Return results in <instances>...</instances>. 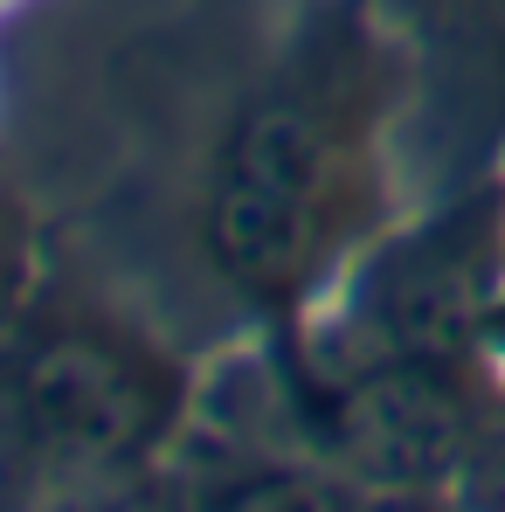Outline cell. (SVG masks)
<instances>
[{
	"instance_id": "cell-4",
	"label": "cell",
	"mask_w": 505,
	"mask_h": 512,
	"mask_svg": "<svg viewBox=\"0 0 505 512\" xmlns=\"http://www.w3.org/2000/svg\"><path fill=\"white\" fill-rule=\"evenodd\" d=\"M388 346L409 360H450L478 326V256L450 243H422L395 263L381 291Z\"/></svg>"
},
{
	"instance_id": "cell-3",
	"label": "cell",
	"mask_w": 505,
	"mask_h": 512,
	"mask_svg": "<svg viewBox=\"0 0 505 512\" xmlns=\"http://www.w3.org/2000/svg\"><path fill=\"white\" fill-rule=\"evenodd\" d=\"M208 250L250 298H291L319 256V194H291L222 167L208 194Z\"/></svg>"
},
{
	"instance_id": "cell-2",
	"label": "cell",
	"mask_w": 505,
	"mask_h": 512,
	"mask_svg": "<svg viewBox=\"0 0 505 512\" xmlns=\"http://www.w3.org/2000/svg\"><path fill=\"white\" fill-rule=\"evenodd\" d=\"M21 416L35 429V443L111 464L153 436L160 388L125 346L90 340V333H56L21 360Z\"/></svg>"
},
{
	"instance_id": "cell-7",
	"label": "cell",
	"mask_w": 505,
	"mask_h": 512,
	"mask_svg": "<svg viewBox=\"0 0 505 512\" xmlns=\"http://www.w3.org/2000/svg\"><path fill=\"white\" fill-rule=\"evenodd\" d=\"M229 506H326V492L298 485V478H256V485H236Z\"/></svg>"
},
{
	"instance_id": "cell-6",
	"label": "cell",
	"mask_w": 505,
	"mask_h": 512,
	"mask_svg": "<svg viewBox=\"0 0 505 512\" xmlns=\"http://www.w3.org/2000/svg\"><path fill=\"white\" fill-rule=\"evenodd\" d=\"M457 485H464L471 506H499L505 512V423H492V429L471 436V457H464Z\"/></svg>"
},
{
	"instance_id": "cell-5",
	"label": "cell",
	"mask_w": 505,
	"mask_h": 512,
	"mask_svg": "<svg viewBox=\"0 0 505 512\" xmlns=\"http://www.w3.org/2000/svg\"><path fill=\"white\" fill-rule=\"evenodd\" d=\"M222 167L291 187V194H319L326 187V132L298 111V104H250L229 132Z\"/></svg>"
},
{
	"instance_id": "cell-1",
	"label": "cell",
	"mask_w": 505,
	"mask_h": 512,
	"mask_svg": "<svg viewBox=\"0 0 505 512\" xmlns=\"http://www.w3.org/2000/svg\"><path fill=\"white\" fill-rule=\"evenodd\" d=\"M443 367L450 360L395 353L388 367L360 374L333 402V443L360 485L429 492V485H450L464 471L478 429H471V409Z\"/></svg>"
}]
</instances>
